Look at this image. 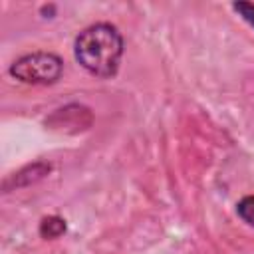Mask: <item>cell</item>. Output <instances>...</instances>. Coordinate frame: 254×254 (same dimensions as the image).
I'll return each instance as SVG.
<instances>
[{
    "instance_id": "1",
    "label": "cell",
    "mask_w": 254,
    "mask_h": 254,
    "mask_svg": "<svg viewBox=\"0 0 254 254\" xmlns=\"http://www.w3.org/2000/svg\"><path fill=\"white\" fill-rule=\"evenodd\" d=\"M77 64L97 77H113L123 56V38L113 24L97 22L81 30L73 42Z\"/></svg>"
},
{
    "instance_id": "2",
    "label": "cell",
    "mask_w": 254,
    "mask_h": 254,
    "mask_svg": "<svg viewBox=\"0 0 254 254\" xmlns=\"http://www.w3.org/2000/svg\"><path fill=\"white\" fill-rule=\"evenodd\" d=\"M8 71L22 83L52 85L64 73V60L52 52H32L14 60Z\"/></svg>"
},
{
    "instance_id": "3",
    "label": "cell",
    "mask_w": 254,
    "mask_h": 254,
    "mask_svg": "<svg viewBox=\"0 0 254 254\" xmlns=\"http://www.w3.org/2000/svg\"><path fill=\"white\" fill-rule=\"evenodd\" d=\"M50 171V165L48 163H34V165H28L24 167L22 171L14 173L12 177H8L4 181V189L10 190V189H20V187H26V185H32L40 179H44Z\"/></svg>"
},
{
    "instance_id": "4",
    "label": "cell",
    "mask_w": 254,
    "mask_h": 254,
    "mask_svg": "<svg viewBox=\"0 0 254 254\" xmlns=\"http://www.w3.org/2000/svg\"><path fill=\"white\" fill-rule=\"evenodd\" d=\"M64 232H65V220L64 218H60L56 214L42 218V222H40V236L42 238H46V240L48 238H58Z\"/></svg>"
},
{
    "instance_id": "5",
    "label": "cell",
    "mask_w": 254,
    "mask_h": 254,
    "mask_svg": "<svg viewBox=\"0 0 254 254\" xmlns=\"http://www.w3.org/2000/svg\"><path fill=\"white\" fill-rule=\"evenodd\" d=\"M236 212H238V216H240L248 226L254 228V194H248V196L240 198L238 204H236Z\"/></svg>"
},
{
    "instance_id": "6",
    "label": "cell",
    "mask_w": 254,
    "mask_h": 254,
    "mask_svg": "<svg viewBox=\"0 0 254 254\" xmlns=\"http://www.w3.org/2000/svg\"><path fill=\"white\" fill-rule=\"evenodd\" d=\"M232 10H234L244 22H248V24L254 28V4H252V2H234V4H232Z\"/></svg>"
}]
</instances>
